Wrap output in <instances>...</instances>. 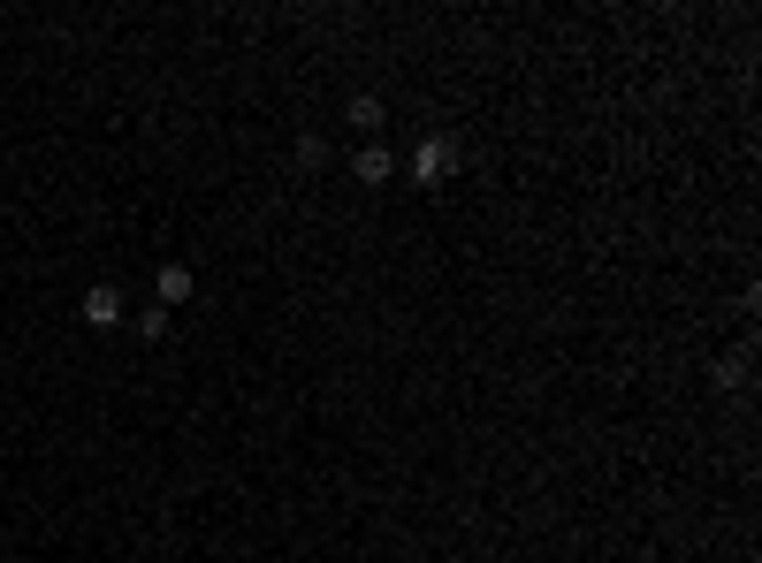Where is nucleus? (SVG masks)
Masks as SVG:
<instances>
[{
	"label": "nucleus",
	"mask_w": 762,
	"mask_h": 563,
	"mask_svg": "<svg viewBox=\"0 0 762 563\" xmlns=\"http://www.w3.org/2000/svg\"><path fill=\"white\" fill-rule=\"evenodd\" d=\"M351 130H366V138H374V130H382V100H366V92H359V100H351Z\"/></svg>",
	"instance_id": "nucleus-6"
},
{
	"label": "nucleus",
	"mask_w": 762,
	"mask_h": 563,
	"mask_svg": "<svg viewBox=\"0 0 762 563\" xmlns=\"http://www.w3.org/2000/svg\"><path fill=\"white\" fill-rule=\"evenodd\" d=\"M748 381H755V351L740 343V351H725V358H717V389H748Z\"/></svg>",
	"instance_id": "nucleus-5"
},
{
	"label": "nucleus",
	"mask_w": 762,
	"mask_h": 563,
	"mask_svg": "<svg viewBox=\"0 0 762 563\" xmlns=\"http://www.w3.org/2000/svg\"><path fill=\"white\" fill-rule=\"evenodd\" d=\"M298 168H305V175H312V168H328V138H320V130H305V138H298Z\"/></svg>",
	"instance_id": "nucleus-7"
},
{
	"label": "nucleus",
	"mask_w": 762,
	"mask_h": 563,
	"mask_svg": "<svg viewBox=\"0 0 762 563\" xmlns=\"http://www.w3.org/2000/svg\"><path fill=\"white\" fill-rule=\"evenodd\" d=\"M457 168V138H420V152H412V183H443Z\"/></svg>",
	"instance_id": "nucleus-1"
},
{
	"label": "nucleus",
	"mask_w": 762,
	"mask_h": 563,
	"mask_svg": "<svg viewBox=\"0 0 762 563\" xmlns=\"http://www.w3.org/2000/svg\"><path fill=\"white\" fill-rule=\"evenodd\" d=\"M351 175H359V183H389V175H397V152H389V145H359Z\"/></svg>",
	"instance_id": "nucleus-3"
},
{
	"label": "nucleus",
	"mask_w": 762,
	"mask_h": 563,
	"mask_svg": "<svg viewBox=\"0 0 762 563\" xmlns=\"http://www.w3.org/2000/svg\"><path fill=\"white\" fill-rule=\"evenodd\" d=\"M84 320H92V328H115V320H123V289H115V282L84 289Z\"/></svg>",
	"instance_id": "nucleus-4"
},
{
	"label": "nucleus",
	"mask_w": 762,
	"mask_h": 563,
	"mask_svg": "<svg viewBox=\"0 0 762 563\" xmlns=\"http://www.w3.org/2000/svg\"><path fill=\"white\" fill-rule=\"evenodd\" d=\"M160 335H168V305H146L138 312V343H160Z\"/></svg>",
	"instance_id": "nucleus-8"
},
{
	"label": "nucleus",
	"mask_w": 762,
	"mask_h": 563,
	"mask_svg": "<svg viewBox=\"0 0 762 563\" xmlns=\"http://www.w3.org/2000/svg\"><path fill=\"white\" fill-rule=\"evenodd\" d=\"M191 289H198V275H191L183 260H168V267L152 275V305H168V312H175V305H191Z\"/></svg>",
	"instance_id": "nucleus-2"
}]
</instances>
